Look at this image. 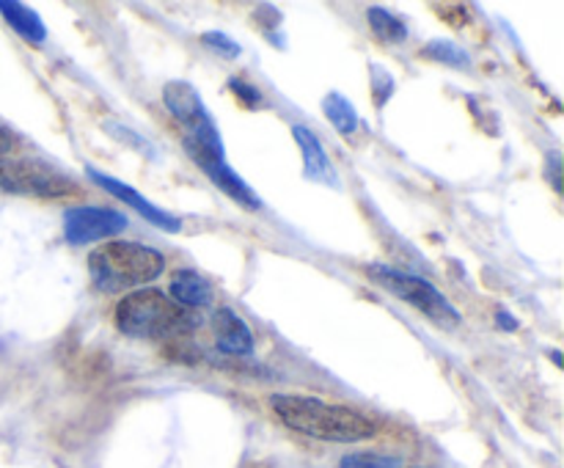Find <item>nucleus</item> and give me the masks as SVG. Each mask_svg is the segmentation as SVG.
I'll list each match as a JSON object with an SVG mask.
<instances>
[{"label": "nucleus", "instance_id": "1", "mask_svg": "<svg viewBox=\"0 0 564 468\" xmlns=\"http://www.w3.org/2000/svg\"><path fill=\"white\" fill-rule=\"evenodd\" d=\"M270 407L284 427L330 444H358L378 433L372 418L352 407L334 405V402L317 400V396L297 394H273Z\"/></svg>", "mask_w": 564, "mask_h": 468}, {"label": "nucleus", "instance_id": "2", "mask_svg": "<svg viewBox=\"0 0 564 468\" xmlns=\"http://www.w3.org/2000/svg\"><path fill=\"white\" fill-rule=\"evenodd\" d=\"M116 325L132 339H176L198 328V317L160 290H135L116 303Z\"/></svg>", "mask_w": 564, "mask_h": 468}, {"label": "nucleus", "instance_id": "3", "mask_svg": "<svg viewBox=\"0 0 564 468\" xmlns=\"http://www.w3.org/2000/svg\"><path fill=\"white\" fill-rule=\"evenodd\" d=\"M165 270V257L143 242L113 240L88 257V273L99 292H124L149 284Z\"/></svg>", "mask_w": 564, "mask_h": 468}, {"label": "nucleus", "instance_id": "4", "mask_svg": "<svg viewBox=\"0 0 564 468\" xmlns=\"http://www.w3.org/2000/svg\"><path fill=\"white\" fill-rule=\"evenodd\" d=\"M163 99L165 108L171 110V116H174L182 124V130H185V149L187 154L196 160V165L226 160L224 141H220L213 116L207 113L196 88L187 86V83L182 80H174L163 88Z\"/></svg>", "mask_w": 564, "mask_h": 468}, {"label": "nucleus", "instance_id": "5", "mask_svg": "<svg viewBox=\"0 0 564 468\" xmlns=\"http://www.w3.org/2000/svg\"><path fill=\"white\" fill-rule=\"evenodd\" d=\"M369 275H372L375 284H380L383 290H389L391 295H397L400 301H405L408 306L419 308L427 319L438 325H457L460 323V312L446 301L444 292L438 286H433L430 281L419 279V275L402 273V270L389 268V264H369Z\"/></svg>", "mask_w": 564, "mask_h": 468}, {"label": "nucleus", "instance_id": "6", "mask_svg": "<svg viewBox=\"0 0 564 468\" xmlns=\"http://www.w3.org/2000/svg\"><path fill=\"white\" fill-rule=\"evenodd\" d=\"M0 191L39 198L77 196V185L69 176L31 157H0Z\"/></svg>", "mask_w": 564, "mask_h": 468}, {"label": "nucleus", "instance_id": "7", "mask_svg": "<svg viewBox=\"0 0 564 468\" xmlns=\"http://www.w3.org/2000/svg\"><path fill=\"white\" fill-rule=\"evenodd\" d=\"M127 229V215L110 207H75L64 213V235L72 246H88V242L105 240Z\"/></svg>", "mask_w": 564, "mask_h": 468}, {"label": "nucleus", "instance_id": "8", "mask_svg": "<svg viewBox=\"0 0 564 468\" xmlns=\"http://www.w3.org/2000/svg\"><path fill=\"white\" fill-rule=\"evenodd\" d=\"M88 176H91V179L97 182V185L102 187V191H108L110 196H116V198H119V202L130 204L132 209H138V213H141L143 218L149 220V224L158 226V229L171 231V235H174V231H180V229H182V220H180V218H174V215L165 213V209L154 207L152 202H147V198H143L141 193L132 191V187H130V185H124V182L113 179V176L99 174V171H94V168H88Z\"/></svg>", "mask_w": 564, "mask_h": 468}, {"label": "nucleus", "instance_id": "9", "mask_svg": "<svg viewBox=\"0 0 564 468\" xmlns=\"http://www.w3.org/2000/svg\"><path fill=\"white\" fill-rule=\"evenodd\" d=\"M213 330L215 341L224 352L229 356H251L253 352V334L246 323H242L240 314H235L231 308H218L213 314Z\"/></svg>", "mask_w": 564, "mask_h": 468}, {"label": "nucleus", "instance_id": "10", "mask_svg": "<svg viewBox=\"0 0 564 468\" xmlns=\"http://www.w3.org/2000/svg\"><path fill=\"white\" fill-rule=\"evenodd\" d=\"M292 135H295L297 146H301V152H303V165H306L308 179L330 182V185H334L336 168H334V163H330L328 152L323 149V143H319V138L303 124H292Z\"/></svg>", "mask_w": 564, "mask_h": 468}, {"label": "nucleus", "instance_id": "11", "mask_svg": "<svg viewBox=\"0 0 564 468\" xmlns=\"http://www.w3.org/2000/svg\"><path fill=\"white\" fill-rule=\"evenodd\" d=\"M171 301H176L180 306L193 312V308L209 306L215 301V290L202 273L185 268L171 275Z\"/></svg>", "mask_w": 564, "mask_h": 468}, {"label": "nucleus", "instance_id": "12", "mask_svg": "<svg viewBox=\"0 0 564 468\" xmlns=\"http://www.w3.org/2000/svg\"><path fill=\"white\" fill-rule=\"evenodd\" d=\"M198 168H202L204 174H207L209 179H213L215 185H218L220 191L226 193V196H231V198H235V202H240L242 207H248V209H259V207H262V202H259V198H257V193H253L251 187H248L246 182H242L240 176H237L235 171L229 168V165H226V160L204 163V165H198Z\"/></svg>", "mask_w": 564, "mask_h": 468}, {"label": "nucleus", "instance_id": "13", "mask_svg": "<svg viewBox=\"0 0 564 468\" xmlns=\"http://www.w3.org/2000/svg\"><path fill=\"white\" fill-rule=\"evenodd\" d=\"M0 14H3V20L9 22V25L14 28L22 39H28V42L42 44L44 36H47V28H44L42 17H39L36 11L28 9V6L0 0Z\"/></svg>", "mask_w": 564, "mask_h": 468}, {"label": "nucleus", "instance_id": "14", "mask_svg": "<svg viewBox=\"0 0 564 468\" xmlns=\"http://www.w3.org/2000/svg\"><path fill=\"white\" fill-rule=\"evenodd\" d=\"M323 110H325V116H328L330 124H334L339 132H352L358 127L356 108H352L350 99L341 97V94L330 91L328 97L323 99Z\"/></svg>", "mask_w": 564, "mask_h": 468}, {"label": "nucleus", "instance_id": "15", "mask_svg": "<svg viewBox=\"0 0 564 468\" xmlns=\"http://www.w3.org/2000/svg\"><path fill=\"white\" fill-rule=\"evenodd\" d=\"M367 17L372 31L378 33L380 39H386V42H405L408 39V25L400 20V17L391 14V11L372 6V9L367 11Z\"/></svg>", "mask_w": 564, "mask_h": 468}, {"label": "nucleus", "instance_id": "16", "mask_svg": "<svg viewBox=\"0 0 564 468\" xmlns=\"http://www.w3.org/2000/svg\"><path fill=\"white\" fill-rule=\"evenodd\" d=\"M424 55H430V58L441 61V64L446 66H455V69H468V66H471V58H468L466 50L457 47L455 42H446V39L430 42L427 47H424Z\"/></svg>", "mask_w": 564, "mask_h": 468}, {"label": "nucleus", "instance_id": "17", "mask_svg": "<svg viewBox=\"0 0 564 468\" xmlns=\"http://www.w3.org/2000/svg\"><path fill=\"white\" fill-rule=\"evenodd\" d=\"M339 468H402L397 457L372 455V451H358V455L341 457Z\"/></svg>", "mask_w": 564, "mask_h": 468}, {"label": "nucleus", "instance_id": "18", "mask_svg": "<svg viewBox=\"0 0 564 468\" xmlns=\"http://www.w3.org/2000/svg\"><path fill=\"white\" fill-rule=\"evenodd\" d=\"M204 44H207V47H213L215 53L226 55V58H237V55H240V44H237L235 39L226 36V33H218V31L204 33Z\"/></svg>", "mask_w": 564, "mask_h": 468}, {"label": "nucleus", "instance_id": "19", "mask_svg": "<svg viewBox=\"0 0 564 468\" xmlns=\"http://www.w3.org/2000/svg\"><path fill=\"white\" fill-rule=\"evenodd\" d=\"M229 88L242 99V102L251 105V108L262 105V94H259L253 86H248L246 80H240V77H229Z\"/></svg>", "mask_w": 564, "mask_h": 468}, {"label": "nucleus", "instance_id": "20", "mask_svg": "<svg viewBox=\"0 0 564 468\" xmlns=\"http://www.w3.org/2000/svg\"><path fill=\"white\" fill-rule=\"evenodd\" d=\"M14 146H17L14 132L6 130V127H0V157H6V154H9Z\"/></svg>", "mask_w": 564, "mask_h": 468}, {"label": "nucleus", "instance_id": "21", "mask_svg": "<svg viewBox=\"0 0 564 468\" xmlns=\"http://www.w3.org/2000/svg\"><path fill=\"white\" fill-rule=\"evenodd\" d=\"M556 174H560V154H551V179H554V187L560 191V179H556Z\"/></svg>", "mask_w": 564, "mask_h": 468}, {"label": "nucleus", "instance_id": "22", "mask_svg": "<svg viewBox=\"0 0 564 468\" xmlns=\"http://www.w3.org/2000/svg\"><path fill=\"white\" fill-rule=\"evenodd\" d=\"M499 319H501V328H505V330H516L518 328L516 317H510L507 312H499Z\"/></svg>", "mask_w": 564, "mask_h": 468}]
</instances>
